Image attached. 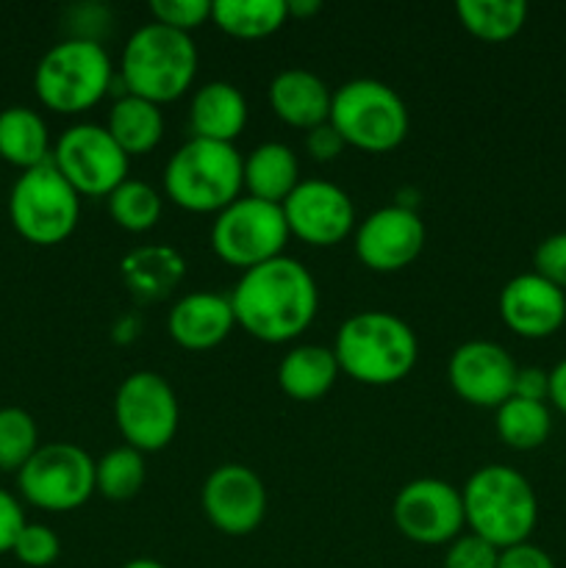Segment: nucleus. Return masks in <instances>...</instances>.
Here are the masks:
<instances>
[{"instance_id":"nucleus-1","label":"nucleus","mask_w":566,"mask_h":568,"mask_svg":"<svg viewBox=\"0 0 566 568\" xmlns=\"http://www.w3.org/2000/svg\"><path fill=\"white\" fill-rule=\"evenodd\" d=\"M228 297L236 325L264 344H286L300 338L320 308L314 275L289 255L242 272Z\"/></svg>"},{"instance_id":"nucleus-2","label":"nucleus","mask_w":566,"mask_h":568,"mask_svg":"<svg viewBox=\"0 0 566 568\" xmlns=\"http://www.w3.org/2000/svg\"><path fill=\"white\" fill-rule=\"evenodd\" d=\"M338 369L364 386H394L411 375L420 342L408 322L388 311H361L342 322L333 342Z\"/></svg>"},{"instance_id":"nucleus-3","label":"nucleus","mask_w":566,"mask_h":568,"mask_svg":"<svg viewBox=\"0 0 566 568\" xmlns=\"http://www.w3.org/2000/svg\"><path fill=\"white\" fill-rule=\"evenodd\" d=\"M464 519L472 536L492 547L525 544L538 521V499L530 480L511 466H481L461 488Z\"/></svg>"},{"instance_id":"nucleus-4","label":"nucleus","mask_w":566,"mask_h":568,"mask_svg":"<svg viewBox=\"0 0 566 568\" xmlns=\"http://www.w3.org/2000/svg\"><path fill=\"white\" fill-rule=\"evenodd\" d=\"M198 48L189 33L148 22L128 39L120 59V83L125 94L155 105L172 103L192 89L198 75Z\"/></svg>"},{"instance_id":"nucleus-5","label":"nucleus","mask_w":566,"mask_h":568,"mask_svg":"<svg viewBox=\"0 0 566 568\" xmlns=\"http://www.w3.org/2000/svg\"><path fill=\"white\" fill-rule=\"evenodd\" d=\"M244 155L233 144L192 136L164 166V192L178 209L220 214L242 197Z\"/></svg>"},{"instance_id":"nucleus-6","label":"nucleus","mask_w":566,"mask_h":568,"mask_svg":"<svg viewBox=\"0 0 566 568\" xmlns=\"http://www.w3.org/2000/svg\"><path fill=\"white\" fill-rule=\"evenodd\" d=\"M114 81V64L103 44L83 39H61L39 59L33 72V89L42 105L67 116L94 109Z\"/></svg>"},{"instance_id":"nucleus-7","label":"nucleus","mask_w":566,"mask_h":568,"mask_svg":"<svg viewBox=\"0 0 566 568\" xmlns=\"http://www.w3.org/2000/svg\"><path fill=\"white\" fill-rule=\"evenodd\" d=\"M347 148L364 153H388L408 136V109L388 83L355 78L333 92L327 116Z\"/></svg>"},{"instance_id":"nucleus-8","label":"nucleus","mask_w":566,"mask_h":568,"mask_svg":"<svg viewBox=\"0 0 566 568\" xmlns=\"http://www.w3.org/2000/svg\"><path fill=\"white\" fill-rule=\"evenodd\" d=\"M9 216L26 242L53 247L72 236L81 216V194L67 183L53 161L26 170L9 194Z\"/></svg>"},{"instance_id":"nucleus-9","label":"nucleus","mask_w":566,"mask_h":568,"mask_svg":"<svg viewBox=\"0 0 566 568\" xmlns=\"http://www.w3.org/2000/svg\"><path fill=\"white\" fill-rule=\"evenodd\" d=\"M289 236L292 233H289L281 205L239 197L236 203L216 214L211 225V250L225 264L247 272L266 261L281 258Z\"/></svg>"},{"instance_id":"nucleus-10","label":"nucleus","mask_w":566,"mask_h":568,"mask_svg":"<svg viewBox=\"0 0 566 568\" xmlns=\"http://www.w3.org/2000/svg\"><path fill=\"white\" fill-rule=\"evenodd\" d=\"M17 486L33 508L67 514L94 494V460L78 444H42L17 471Z\"/></svg>"},{"instance_id":"nucleus-11","label":"nucleus","mask_w":566,"mask_h":568,"mask_svg":"<svg viewBox=\"0 0 566 568\" xmlns=\"http://www.w3.org/2000/svg\"><path fill=\"white\" fill-rule=\"evenodd\" d=\"M114 422L128 447L142 455L161 453L172 444L181 422L175 388L159 372H133L117 388Z\"/></svg>"},{"instance_id":"nucleus-12","label":"nucleus","mask_w":566,"mask_h":568,"mask_svg":"<svg viewBox=\"0 0 566 568\" xmlns=\"http://www.w3.org/2000/svg\"><path fill=\"white\" fill-rule=\"evenodd\" d=\"M50 161L83 197H109L122 181H128L131 170V159L111 139L105 125L94 122L67 128L53 144Z\"/></svg>"},{"instance_id":"nucleus-13","label":"nucleus","mask_w":566,"mask_h":568,"mask_svg":"<svg viewBox=\"0 0 566 568\" xmlns=\"http://www.w3.org/2000/svg\"><path fill=\"white\" fill-rule=\"evenodd\" d=\"M394 527L422 547L453 544L464 532V499L447 480L420 477L400 488L392 505Z\"/></svg>"},{"instance_id":"nucleus-14","label":"nucleus","mask_w":566,"mask_h":568,"mask_svg":"<svg viewBox=\"0 0 566 568\" xmlns=\"http://www.w3.org/2000/svg\"><path fill=\"white\" fill-rule=\"evenodd\" d=\"M281 209L289 233L311 247H333L355 231V209L350 194L336 183L320 178L300 181Z\"/></svg>"},{"instance_id":"nucleus-15","label":"nucleus","mask_w":566,"mask_h":568,"mask_svg":"<svg viewBox=\"0 0 566 568\" xmlns=\"http://www.w3.org/2000/svg\"><path fill=\"white\" fill-rule=\"evenodd\" d=\"M203 514L225 536H250L266 516L264 480L250 466L222 464L203 483Z\"/></svg>"},{"instance_id":"nucleus-16","label":"nucleus","mask_w":566,"mask_h":568,"mask_svg":"<svg viewBox=\"0 0 566 568\" xmlns=\"http://www.w3.org/2000/svg\"><path fill=\"white\" fill-rule=\"evenodd\" d=\"M425 247V225L411 205L377 209L355 227V255L372 272H400Z\"/></svg>"},{"instance_id":"nucleus-17","label":"nucleus","mask_w":566,"mask_h":568,"mask_svg":"<svg viewBox=\"0 0 566 568\" xmlns=\"http://www.w3.org/2000/svg\"><path fill=\"white\" fill-rule=\"evenodd\" d=\"M519 366L511 353L497 342H466L449 355L447 381L464 403L475 408L497 410L505 399L514 397V383Z\"/></svg>"},{"instance_id":"nucleus-18","label":"nucleus","mask_w":566,"mask_h":568,"mask_svg":"<svg viewBox=\"0 0 566 568\" xmlns=\"http://www.w3.org/2000/svg\"><path fill=\"white\" fill-rule=\"evenodd\" d=\"M499 316L516 336L549 338L566 325V292L536 272H525L499 292Z\"/></svg>"},{"instance_id":"nucleus-19","label":"nucleus","mask_w":566,"mask_h":568,"mask_svg":"<svg viewBox=\"0 0 566 568\" xmlns=\"http://www.w3.org/2000/svg\"><path fill=\"white\" fill-rule=\"evenodd\" d=\"M236 316H233L231 297L214 292H194L178 300L166 316V331L172 342L192 353L214 349L216 344L231 336Z\"/></svg>"},{"instance_id":"nucleus-20","label":"nucleus","mask_w":566,"mask_h":568,"mask_svg":"<svg viewBox=\"0 0 566 568\" xmlns=\"http://www.w3.org/2000/svg\"><path fill=\"white\" fill-rule=\"evenodd\" d=\"M333 92L320 75L311 70H283L270 83V105L275 116L286 125L311 131L331 116Z\"/></svg>"},{"instance_id":"nucleus-21","label":"nucleus","mask_w":566,"mask_h":568,"mask_svg":"<svg viewBox=\"0 0 566 568\" xmlns=\"http://www.w3.org/2000/svg\"><path fill=\"white\" fill-rule=\"evenodd\" d=\"M247 100L239 87L228 81H211L194 92L189 105V122L198 139L233 144L247 125Z\"/></svg>"},{"instance_id":"nucleus-22","label":"nucleus","mask_w":566,"mask_h":568,"mask_svg":"<svg viewBox=\"0 0 566 568\" xmlns=\"http://www.w3.org/2000/svg\"><path fill=\"white\" fill-rule=\"evenodd\" d=\"M244 189L247 197L283 205L300 186V161L283 142H264L244 155Z\"/></svg>"},{"instance_id":"nucleus-23","label":"nucleus","mask_w":566,"mask_h":568,"mask_svg":"<svg viewBox=\"0 0 566 568\" xmlns=\"http://www.w3.org/2000/svg\"><path fill=\"white\" fill-rule=\"evenodd\" d=\"M338 375H342V369H338L333 347L300 344L283 355L281 366H277V386L283 388L286 397L297 399V403H316L336 386Z\"/></svg>"},{"instance_id":"nucleus-24","label":"nucleus","mask_w":566,"mask_h":568,"mask_svg":"<svg viewBox=\"0 0 566 568\" xmlns=\"http://www.w3.org/2000/svg\"><path fill=\"white\" fill-rule=\"evenodd\" d=\"M122 281L137 297L164 300L181 286L186 275V261L175 247L166 244H144L131 250L120 264Z\"/></svg>"},{"instance_id":"nucleus-25","label":"nucleus","mask_w":566,"mask_h":568,"mask_svg":"<svg viewBox=\"0 0 566 568\" xmlns=\"http://www.w3.org/2000/svg\"><path fill=\"white\" fill-rule=\"evenodd\" d=\"M105 131L111 133V139L120 144L128 159L144 155L159 148V142L164 139V114H161V105L150 103V100L137 98V94H120L109 111Z\"/></svg>"},{"instance_id":"nucleus-26","label":"nucleus","mask_w":566,"mask_h":568,"mask_svg":"<svg viewBox=\"0 0 566 568\" xmlns=\"http://www.w3.org/2000/svg\"><path fill=\"white\" fill-rule=\"evenodd\" d=\"M50 133L42 116L28 105H11L0 111V159L17 170H33V166L50 161Z\"/></svg>"},{"instance_id":"nucleus-27","label":"nucleus","mask_w":566,"mask_h":568,"mask_svg":"<svg viewBox=\"0 0 566 568\" xmlns=\"http://www.w3.org/2000/svg\"><path fill=\"white\" fill-rule=\"evenodd\" d=\"M286 20V0H216L211 6V22L228 37L244 42L272 37Z\"/></svg>"},{"instance_id":"nucleus-28","label":"nucleus","mask_w":566,"mask_h":568,"mask_svg":"<svg viewBox=\"0 0 566 568\" xmlns=\"http://www.w3.org/2000/svg\"><path fill=\"white\" fill-rule=\"evenodd\" d=\"M455 14L472 37L499 44L525 28L527 6L522 0H458Z\"/></svg>"},{"instance_id":"nucleus-29","label":"nucleus","mask_w":566,"mask_h":568,"mask_svg":"<svg viewBox=\"0 0 566 568\" xmlns=\"http://www.w3.org/2000/svg\"><path fill=\"white\" fill-rule=\"evenodd\" d=\"M499 442L508 444L516 453H530L538 449L553 433V416H549L547 403H530V399L511 397L497 408Z\"/></svg>"},{"instance_id":"nucleus-30","label":"nucleus","mask_w":566,"mask_h":568,"mask_svg":"<svg viewBox=\"0 0 566 568\" xmlns=\"http://www.w3.org/2000/svg\"><path fill=\"white\" fill-rule=\"evenodd\" d=\"M148 480L144 455L133 447H117L94 460V491L111 503H128L142 491Z\"/></svg>"},{"instance_id":"nucleus-31","label":"nucleus","mask_w":566,"mask_h":568,"mask_svg":"<svg viewBox=\"0 0 566 568\" xmlns=\"http://www.w3.org/2000/svg\"><path fill=\"white\" fill-rule=\"evenodd\" d=\"M161 194L150 183L128 178L109 194V214L122 231L148 233L161 220Z\"/></svg>"},{"instance_id":"nucleus-32","label":"nucleus","mask_w":566,"mask_h":568,"mask_svg":"<svg viewBox=\"0 0 566 568\" xmlns=\"http://www.w3.org/2000/svg\"><path fill=\"white\" fill-rule=\"evenodd\" d=\"M39 449L37 422L22 408H0V471H20Z\"/></svg>"},{"instance_id":"nucleus-33","label":"nucleus","mask_w":566,"mask_h":568,"mask_svg":"<svg viewBox=\"0 0 566 568\" xmlns=\"http://www.w3.org/2000/svg\"><path fill=\"white\" fill-rule=\"evenodd\" d=\"M209 0H150V14L159 26L178 33H192L211 20Z\"/></svg>"},{"instance_id":"nucleus-34","label":"nucleus","mask_w":566,"mask_h":568,"mask_svg":"<svg viewBox=\"0 0 566 568\" xmlns=\"http://www.w3.org/2000/svg\"><path fill=\"white\" fill-rule=\"evenodd\" d=\"M11 555L28 568H48L59 560L61 541L48 525H31V521H28V525L22 527Z\"/></svg>"},{"instance_id":"nucleus-35","label":"nucleus","mask_w":566,"mask_h":568,"mask_svg":"<svg viewBox=\"0 0 566 568\" xmlns=\"http://www.w3.org/2000/svg\"><path fill=\"white\" fill-rule=\"evenodd\" d=\"M499 549L472 532H461L444 552V568H497Z\"/></svg>"},{"instance_id":"nucleus-36","label":"nucleus","mask_w":566,"mask_h":568,"mask_svg":"<svg viewBox=\"0 0 566 568\" xmlns=\"http://www.w3.org/2000/svg\"><path fill=\"white\" fill-rule=\"evenodd\" d=\"M533 266L536 275L566 292V233H553L544 239L533 253Z\"/></svg>"},{"instance_id":"nucleus-37","label":"nucleus","mask_w":566,"mask_h":568,"mask_svg":"<svg viewBox=\"0 0 566 568\" xmlns=\"http://www.w3.org/2000/svg\"><path fill=\"white\" fill-rule=\"evenodd\" d=\"M114 17H111L109 6L87 3L72 9V26L70 37L67 39H83V42H98L103 44V37H109Z\"/></svg>"},{"instance_id":"nucleus-38","label":"nucleus","mask_w":566,"mask_h":568,"mask_svg":"<svg viewBox=\"0 0 566 568\" xmlns=\"http://www.w3.org/2000/svg\"><path fill=\"white\" fill-rule=\"evenodd\" d=\"M26 514H22V505L11 497L9 491L0 488V555L11 552L20 538L22 527H26Z\"/></svg>"},{"instance_id":"nucleus-39","label":"nucleus","mask_w":566,"mask_h":568,"mask_svg":"<svg viewBox=\"0 0 566 568\" xmlns=\"http://www.w3.org/2000/svg\"><path fill=\"white\" fill-rule=\"evenodd\" d=\"M344 148H347V144H344V139L338 136V131L331 122H322V125L305 131V150H309L311 159L322 161V164L338 159Z\"/></svg>"},{"instance_id":"nucleus-40","label":"nucleus","mask_w":566,"mask_h":568,"mask_svg":"<svg viewBox=\"0 0 566 568\" xmlns=\"http://www.w3.org/2000/svg\"><path fill=\"white\" fill-rule=\"evenodd\" d=\"M497 568H555V564L542 547L525 541V544H516V547L499 549Z\"/></svg>"},{"instance_id":"nucleus-41","label":"nucleus","mask_w":566,"mask_h":568,"mask_svg":"<svg viewBox=\"0 0 566 568\" xmlns=\"http://www.w3.org/2000/svg\"><path fill=\"white\" fill-rule=\"evenodd\" d=\"M514 397L530 399V403H547L549 399V372L538 366H525L516 372Z\"/></svg>"},{"instance_id":"nucleus-42","label":"nucleus","mask_w":566,"mask_h":568,"mask_svg":"<svg viewBox=\"0 0 566 568\" xmlns=\"http://www.w3.org/2000/svg\"><path fill=\"white\" fill-rule=\"evenodd\" d=\"M549 403L566 416V358L549 372Z\"/></svg>"},{"instance_id":"nucleus-43","label":"nucleus","mask_w":566,"mask_h":568,"mask_svg":"<svg viewBox=\"0 0 566 568\" xmlns=\"http://www.w3.org/2000/svg\"><path fill=\"white\" fill-rule=\"evenodd\" d=\"M286 11L289 17H305L309 20V17L320 14L322 3L320 0H286Z\"/></svg>"},{"instance_id":"nucleus-44","label":"nucleus","mask_w":566,"mask_h":568,"mask_svg":"<svg viewBox=\"0 0 566 568\" xmlns=\"http://www.w3.org/2000/svg\"><path fill=\"white\" fill-rule=\"evenodd\" d=\"M122 568H166V566L159 564V560H153V558H137V560H128Z\"/></svg>"}]
</instances>
